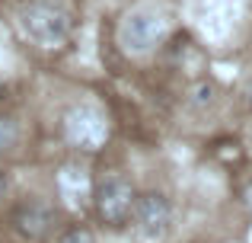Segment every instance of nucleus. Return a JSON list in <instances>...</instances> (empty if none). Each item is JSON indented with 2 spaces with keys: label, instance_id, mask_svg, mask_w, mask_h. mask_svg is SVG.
<instances>
[{
  "label": "nucleus",
  "instance_id": "9d476101",
  "mask_svg": "<svg viewBox=\"0 0 252 243\" xmlns=\"http://www.w3.org/2000/svg\"><path fill=\"white\" fill-rule=\"evenodd\" d=\"M243 205H246L249 211H252V179L246 182V189H243Z\"/></svg>",
  "mask_w": 252,
  "mask_h": 243
},
{
  "label": "nucleus",
  "instance_id": "f257e3e1",
  "mask_svg": "<svg viewBox=\"0 0 252 243\" xmlns=\"http://www.w3.org/2000/svg\"><path fill=\"white\" fill-rule=\"evenodd\" d=\"M19 26H23V32L35 45H42V48H58V45H64L67 35H70L67 10H61V6H55V3H29V6H23Z\"/></svg>",
  "mask_w": 252,
  "mask_h": 243
},
{
  "label": "nucleus",
  "instance_id": "ddd939ff",
  "mask_svg": "<svg viewBox=\"0 0 252 243\" xmlns=\"http://www.w3.org/2000/svg\"><path fill=\"white\" fill-rule=\"evenodd\" d=\"M246 96H249V103H252V83H249V90H246Z\"/></svg>",
  "mask_w": 252,
  "mask_h": 243
},
{
  "label": "nucleus",
  "instance_id": "0eeeda50",
  "mask_svg": "<svg viewBox=\"0 0 252 243\" xmlns=\"http://www.w3.org/2000/svg\"><path fill=\"white\" fill-rule=\"evenodd\" d=\"M61 192H64V199L70 202V205H80V202L86 199V176H83V170H74V167H67L61 173Z\"/></svg>",
  "mask_w": 252,
  "mask_h": 243
},
{
  "label": "nucleus",
  "instance_id": "1a4fd4ad",
  "mask_svg": "<svg viewBox=\"0 0 252 243\" xmlns=\"http://www.w3.org/2000/svg\"><path fill=\"white\" fill-rule=\"evenodd\" d=\"M58 243H96V240H93V234L86 231V227H70L67 234H61Z\"/></svg>",
  "mask_w": 252,
  "mask_h": 243
},
{
  "label": "nucleus",
  "instance_id": "423d86ee",
  "mask_svg": "<svg viewBox=\"0 0 252 243\" xmlns=\"http://www.w3.org/2000/svg\"><path fill=\"white\" fill-rule=\"evenodd\" d=\"M51 224H55V211H51L45 202H23V205H16V211H13V227H16V234L23 240L35 243V240H45L51 234Z\"/></svg>",
  "mask_w": 252,
  "mask_h": 243
},
{
  "label": "nucleus",
  "instance_id": "39448f33",
  "mask_svg": "<svg viewBox=\"0 0 252 243\" xmlns=\"http://www.w3.org/2000/svg\"><path fill=\"white\" fill-rule=\"evenodd\" d=\"M131 218H134L137 234H141L144 240H163L172 227V205H169L166 195H160V192L137 195Z\"/></svg>",
  "mask_w": 252,
  "mask_h": 243
},
{
  "label": "nucleus",
  "instance_id": "f8f14e48",
  "mask_svg": "<svg viewBox=\"0 0 252 243\" xmlns=\"http://www.w3.org/2000/svg\"><path fill=\"white\" fill-rule=\"evenodd\" d=\"M3 195H6V176L0 173V199H3Z\"/></svg>",
  "mask_w": 252,
  "mask_h": 243
},
{
  "label": "nucleus",
  "instance_id": "f03ea898",
  "mask_svg": "<svg viewBox=\"0 0 252 243\" xmlns=\"http://www.w3.org/2000/svg\"><path fill=\"white\" fill-rule=\"evenodd\" d=\"M134 202L137 192L125 176H102L93 189V205H96V214L102 224L109 227H125L134 214Z\"/></svg>",
  "mask_w": 252,
  "mask_h": 243
},
{
  "label": "nucleus",
  "instance_id": "7ed1b4c3",
  "mask_svg": "<svg viewBox=\"0 0 252 243\" xmlns=\"http://www.w3.org/2000/svg\"><path fill=\"white\" fill-rule=\"evenodd\" d=\"M169 19L157 10H134L118 26V42L128 55H147L166 38Z\"/></svg>",
  "mask_w": 252,
  "mask_h": 243
},
{
  "label": "nucleus",
  "instance_id": "20e7f679",
  "mask_svg": "<svg viewBox=\"0 0 252 243\" xmlns=\"http://www.w3.org/2000/svg\"><path fill=\"white\" fill-rule=\"evenodd\" d=\"M64 138L86 154H96L109 141V122L96 106H74L64 115Z\"/></svg>",
  "mask_w": 252,
  "mask_h": 243
},
{
  "label": "nucleus",
  "instance_id": "9b49d317",
  "mask_svg": "<svg viewBox=\"0 0 252 243\" xmlns=\"http://www.w3.org/2000/svg\"><path fill=\"white\" fill-rule=\"evenodd\" d=\"M211 93H214L211 87H198V103H201V106H204V103H211Z\"/></svg>",
  "mask_w": 252,
  "mask_h": 243
},
{
  "label": "nucleus",
  "instance_id": "6e6552de",
  "mask_svg": "<svg viewBox=\"0 0 252 243\" xmlns=\"http://www.w3.org/2000/svg\"><path fill=\"white\" fill-rule=\"evenodd\" d=\"M19 141V125L10 119V115H0V154L3 150H13Z\"/></svg>",
  "mask_w": 252,
  "mask_h": 243
}]
</instances>
